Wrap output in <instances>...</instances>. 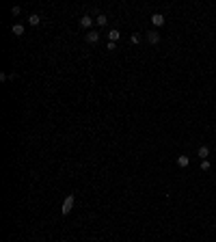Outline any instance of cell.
I'll return each instance as SVG.
<instances>
[{"mask_svg": "<svg viewBox=\"0 0 216 242\" xmlns=\"http://www.w3.org/2000/svg\"><path fill=\"white\" fill-rule=\"evenodd\" d=\"M151 24H154V26H162V24H164V15H162V13H154V15H151Z\"/></svg>", "mask_w": 216, "mask_h": 242, "instance_id": "3957f363", "label": "cell"}, {"mask_svg": "<svg viewBox=\"0 0 216 242\" xmlns=\"http://www.w3.org/2000/svg\"><path fill=\"white\" fill-rule=\"evenodd\" d=\"M28 22H30V26H37V24L41 22V17H39V15H30V17H28Z\"/></svg>", "mask_w": 216, "mask_h": 242, "instance_id": "30bf717a", "label": "cell"}, {"mask_svg": "<svg viewBox=\"0 0 216 242\" xmlns=\"http://www.w3.org/2000/svg\"><path fill=\"white\" fill-rule=\"evenodd\" d=\"M147 41H149L151 46H156V43H160V35H158L156 30H149V33H147Z\"/></svg>", "mask_w": 216, "mask_h": 242, "instance_id": "7a4b0ae2", "label": "cell"}, {"mask_svg": "<svg viewBox=\"0 0 216 242\" xmlns=\"http://www.w3.org/2000/svg\"><path fill=\"white\" fill-rule=\"evenodd\" d=\"M177 164H179V167H188V164H190L188 156H179V158H177Z\"/></svg>", "mask_w": 216, "mask_h": 242, "instance_id": "9c48e42d", "label": "cell"}, {"mask_svg": "<svg viewBox=\"0 0 216 242\" xmlns=\"http://www.w3.org/2000/svg\"><path fill=\"white\" fill-rule=\"evenodd\" d=\"M74 201H76V197H74V194H67V197H65V201H63L61 212H63V214H69V212L74 210Z\"/></svg>", "mask_w": 216, "mask_h": 242, "instance_id": "6da1fadb", "label": "cell"}, {"mask_svg": "<svg viewBox=\"0 0 216 242\" xmlns=\"http://www.w3.org/2000/svg\"><path fill=\"white\" fill-rule=\"evenodd\" d=\"M13 35H17V37L24 35V26L22 24H13Z\"/></svg>", "mask_w": 216, "mask_h": 242, "instance_id": "52a82bcc", "label": "cell"}, {"mask_svg": "<svg viewBox=\"0 0 216 242\" xmlns=\"http://www.w3.org/2000/svg\"><path fill=\"white\" fill-rule=\"evenodd\" d=\"M138 41H140V37H138V35H132V37H130V43H134V46H136Z\"/></svg>", "mask_w": 216, "mask_h": 242, "instance_id": "4fadbf2b", "label": "cell"}, {"mask_svg": "<svg viewBox=\"0 0 216 242\" xmlns=\"http://www.w3.org/2000/svg\"><path fill=\"white\" fill-rule=\"evenodd\" d=\"M95 22H97V24H99V26H104V24H106V22H108V17H106V15H102V13H99V15H97V17H95Z\"/></svg>", "mask_w": 216, "mask_h": 242, "instance_id": "8fae6325", "label": "cell"}, {"mask_svg": "<svg viewBox=\"0 0 216 242\" xmlns=\"http://www.w3.org/2000/svg\"><path fill=\"white\" fill-rule=\"evenodd\" d=\"M86 41H89V43H97V41H99V33H97V30H89V33H86Z\"/></svg>", "mask_w": 216, "mask_h": 242, "instance_id": "277c9868", "label": "cell"}, {"mask_svg": "<svg viewBox=\"0 0 216 242\" xmlns=\"http://www.w3.org/2000/svg\"><path fill=\"white\" fill-rule=\"evenodd\" d=\"M80 26H82V28H91V26H93V17L82 15V17H80Z\"/></svg>", "mask_w": 216, "mask_h": 242, "instance_id": "5b68a950", "label": "cell"}, {"mask_svg": "<svg viewBox=\"0 0 216 242\" xmlns=\"http://www.w3.org/2000/svg\"><path fill=\"white\" fill-rule=\"evenodd\" d=\"M108 39L115 43V41H119V30H108Z\"/></svg>", "mask_w": 216, "mask_h": 242, "instance_id": "ba28073f", "label": "cell"}, {"mask_svg": "<svg viewBox=\"0 0 216 242\" xmlns=\"http://www.w3.org/2000/svg\"><path fill=\"white\" fill-rule=\"evenodd\" d=\"M197 153L201 156V160H208V156H210V147L201 145V147H199V151H197Z\"/></svg>", "mask_w": 216, "mask_h": 242, "instance_id": "8992f818", "label": "cell"}, {"mask_svg": "<svg viewBox=\"0 0 216 242\" xmlns=\"http://www.w3.org/2000/svg\"><path fill=\"white\" fill-rule=\"evenodd\" d=\"M210 167H212V164H210L208 160H201V171H210Z\"/></svg>", "mask_w": 216, "mask_h": 242, "instance_id": "7c38bea8", "label": "cell"}]
</instances>
